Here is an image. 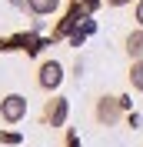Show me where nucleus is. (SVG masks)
<instances>
[{
	"instance_id": "nucleus-11",
	"label": "nucleus",
	"mask_w": 143,
	"mask_h": 147,
	"mask_svg": "<svg viewBox=\"0 0 143 147\" xmlns=\"http://www.w3.org/2000/svg\"><path fill=\"white\" fill-rule=\"evenodd\" d=\"M136 24L143 27V0H136Z\"/></svg>"
},
{
	"instance_id": "nucleus-12",
	"label": "nucleus",
	"mask_w": 143,
	"mask_h": 147,
	"mask_svg": "<svg viewBox=\"0 0 143 147\" xmlns=\"http://www.w3.org/2000/svg\"><path fill=\"white\" fill-rule=\"evenodd\" d=\"M110 7H126V3H133V0H107Z\"/></svg>"
},
{
	"instance_id": "nucleus-3",
	"label": "nucleus",
	"mask_w": 143,
	"mask_h": 147,
	"mask_svg": "<svg viewBox=\"0 0 143 147\" xmlns=\"http://www.w3.org/2000/svg\"><path fill=\"white\" fill-rule=\"evenodd\" d=\"M37 84H40L43 90H57V87L63 84V64H57V60H43L40 70H37Z\"/></svg>"
},
{
	"instance_id": "nucleus-7",
	"label": "nucleus",
	"mask_w": 143,
	"mask_h": 147,
	"mask_svg": "<svg viewBox=\"0 0 143 147\" xmlns=\"http://www.w3.org/2000/svg\"><path fill=\"white\" fill-rule=\"evenodd\" d=\"M130 84H133V90L143 94V57L130 64Z\"/></svg>"
},
{
	"instance_id": "nucleus-2",
	"label": "nucleus",
	"mask_w": 143,
	"mask_h": 147,
	"mask_svg": "<svg viewBox=\"0 0 143 147\" xmlns=\"http://www.w3.org/2000/svg\"><path fill=\"white\" fill-rule=\"evenodd\" d=\"M0 117L7 120V124H20V120L27 117V97L23 94H7L0 100Z\"/></svg>"
},
{
	"instance_id": "nucleus-9",
	"label": "nucleus",
	"mask_w": 143,
	"mask_h": 147,
	"mask_svg": "<svg viewBox=\"0 0 143 147\" xmlns=\"http://www.w3.org/2000/svg\"><path fill=\"white\" fill-rule=\"evenodd\" d=\"M63 147H80V134H77V130H67V140H63Z\"/></svg>"
},
{
	"instance_id": "nucleus-8",
	"label": "nucleus",
	"mask_w": 143,
	"mask_h": 147,
	"mask_svg": "<svg viewBox=\"0 0 143 147\" xmlns=\"http://www.w3.org/2000/svg\"><path fill=\"white\" fill-rule=\"evenodd\" d=\"M20 140H23V137H20L17 130H0V144H10V147H17Z\"/></svg>"
},
{
	"instance_id": "nucleus-1",
	"label": "nucleus",
	"mask_w": 143,
	"mask_h": 147,
	"mask_svg": "<svg viewBox=\"0 0 143 147\" xmlns=\"http://www.w3.org/2000/svg\"><path fill=\"white\" fill-rule=\"evenodd\" d=\"M93 117H97L100 127H116L120 117H123V104H120V97H100L97 107H93Z\"/></svg>"
},
{
	"instance_id": "nucleus-6",
	"label": "nucleus",
	"mask_w": 143,
	"mask_h": 147,
	"mask_svg": "<svg viewBox=\"0 0 143 147\" xmlns=\"http://www.w3.org/2000/svg\"><path fill=\"white\" fill-rule=\"evenodd\" d=\"M60 7V0H27V10L37 13V17H47V13H53Z\"/></svg>"
},
{
	"instance_id": "nucleus-5",
	"label": "nucleus",
	"mask_w": 143,
	"mask_h": 147,
	"mask_svg": "<svg viewBox=\"0 0 143 147\" xmlns=\"http://www.w3.org/2000/svg\"><path fill=\"white\" fill-rule=\"evenodd\" d=\"M126 54H130V60H140L143 57V27L126 34Z\"/></svg>"
},
{
	"instance_id": "nucleus-10",
	"label": "nucleus",
	"mask_w": 143,
	"mask_h": 147,
	"mask_svg": "<svg viewBox=\"0 0 143 147\" xmlns=\"http://www.w3.org/2000/svg\"><path fill=\"white\" fill-rule=\"evenodd\" d=\"M80 3H83V10H87V13H90V10H97V7H100V0H80Z\"/></svg>"
},
{
	"instance_id": "nucleus-4",
	"label": "nucleus",
	"mask_w": 143,
	"mask_h": 147,
	"mask_svg": "<svg viewBox=\"0 0 143 147\" xmlns=\"http://www.w3.org/2000/svg\"><path fill=\"white\" fill-rule=\"evenodd\" d=\"M67 114H70V100H67V97H53V100H47V107H43V120L50 127H63V124H67Z\"/></svg>"
}]
</instances>
